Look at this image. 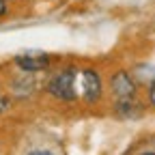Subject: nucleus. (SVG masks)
Listing matches in <instances>:
<instances>
[{
	"mask_svg": "<svg viewBox=\"0 0 155 155\" xmlns=\"http://www.w3.org/2000/svg\"><path fill=\"white\" fill-rule=\"evenodd\" d=\"M48 91L61 101H73L78 97V93H75V71L69 67V69H63L56 75H52V80L48 82Z\"/></svg>",
	"mask_w": 155,
	"mask_h": 155,
	"instance_id": "1",
	"label": "nucleus"
},
{
	"mask_svg": "<svg viewBox=\"0 0 155 155\" xmlns=\"http://www.w3.org/2000/svg\"><path fill=\"white\" fill-rule=\"evenodd\" d=\"M75 86L80 88V95L84 97L86 104H95L101 99V93H104V82H101V75L97 73L95 69H84L75 75Z\"/></svg>",
	"mask_w": 155,
	"mask_h": 155,
	"instance_id": "2",
	"label": "nucleus"
},
{
	"mask_svg": "<svg viewBox=\"0 0 155 155\" xmlns=\"http://www.w3.org/2000/svg\"><path fill=\"white\" fill-rule=\"evenodd\" d=\"M110 91L114 95V101L121 99H134L138 97V84H136V78H131L129 71H114L110 75Z\"/></svg>",
	"mask_w": 155,
	"mask_h": 155,
	"instance_id": "3",
	"label": "nucleus"
},
{
	"mask_svg": "<svg viewBox=\"0 0 155 155\" xmlns=\"http://www.w3.org/2000/svg\"><path fill=\"white\" fill-rule=\"evenodd\" d=\"M15 65L22 71L37 73V71H43V69L50 67V56L43 54V52H26V54L15 56Z\"/></svg>",
	"mask_w": 155,
	"mask_h": 155,
	"instance_id": "4",
	"label": "nucleus"
},
{
	"mask_svg": "<svg viewBox=\"0 0 155 155\" xmlns=\"http://www.w3.org/2000/svg\"><path fill=\"white\" fill-rule=\"evenodd\" d=\"M114 114L121 116V119H142L144 106L138 97H134V99H121V101H114Z\"/></svg>",
	"mask_w": 155,
	"mask_h": 155,
	"instance_id": "5",
	"label": "nucleus"
},
{
	"mask_svg": "<svg viewBox=\"0 0 155 155\" xmlns=\"http://www.w3.org/2000/svg\"><path fill=\"white\" fill-rule=\"evenodd\" d=\"M147 104L151 108H155V80L149 82V88H147Z\"/></svg>",
	"mask_w": 155,
	"mask_h": 155,
	"instance_id": "6",
	"label": "nucleus"
},
{
	"mask_svg": "<svg viewBox=\"0 0 155 155\" xmlns=\"http://www.w3.org/2000/svg\"><path fill=\"white\" fill-rule=\"evenodd\" d=\"M7 13V7H5V2H0V17H2Z\"/></svg>",
	"mask_w": 155,
	"mask_h": 155,
	"instance_id": "7",
	"label": "nucleus"
},
{
	"mask_svg": "<svg viewBox=\"0 0 155 155\" xmlns=\"http://www.w3.org/2000/svg\"><path fill=\"white\" fill-rule=\"evenodd\" d=\"M0 2H7V0H0Z\"/></svg>",
	"mask_w": 155,
	"mask_h": 155,
	"instance_id": "8",
	"label": "nucleus"
}]
</instances>
